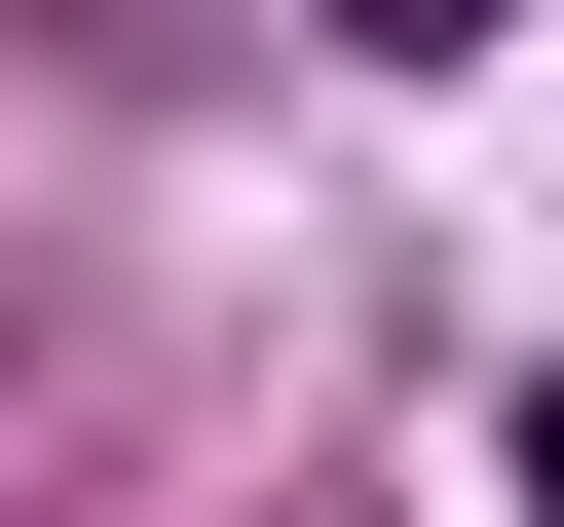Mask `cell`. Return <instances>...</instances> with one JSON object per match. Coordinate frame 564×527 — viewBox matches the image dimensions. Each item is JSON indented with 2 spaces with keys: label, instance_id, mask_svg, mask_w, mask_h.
I'll return each instance as SVG.
<instances>
[{
  "label": "cell",
  "instance_id": "6da1fadb",
  "mask_svg": "<svg viewBox=\"0 0 564 527\" xmlns=\"http://www.w3.org/2000/svg\"><path fill=\"white\" fill-rule=\"evenodd\" d=\"M527 527H564V377H527Z\"/></svg>",
  "mask_w": 564,
  "mask_h": 527
}]
</instances>
